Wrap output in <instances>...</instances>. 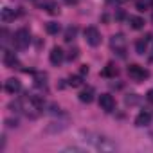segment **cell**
I'll use <instances>...</instances> for the list:
<instances>
[{"label":"cell","mask_w":153,"mask_h":153,"mask_svg":"<svg viewBox=\"0 0 153 153\" xmlns=\"http://www.w3.org/2000/svg\"><path fill=\"white\" fill-rule=\"evenodd\" d=\"M29 43H31V34H29V31H27V29H18V31L15 33V45H16V49L24 51V49L29 47Z\"/></svg>","instance_id":"6da1fadb"},{"label":"cell","mask_w":153,"mask_h":153,"mask_svg":"<svg viewBox=\"0 0 153 153\" xmlns=\"http://www.w3.org/2000/svg\"><path fill=\"white\" fill-rule=\"evenodd\" d=\"M130 25H131V29H142L144 27V18H140V16H130Z\"/></svg>","instance_id":"9a60e30c"},{"label":"cell","mask_w":153,"mask_h":153,"mask_svg":"<svg viewBox=\"0 0 153 153\" xmlns=\"http://www.w3.org/2000/svg\"><path fill=\"white\" fill-rule=\"evenodd\" d=\"M79 72H81V76H85V74H88V67H87V65H81V68H79Z\"/></svg>","instance_id":"7402d4cb"},{"label":"cell","mask_w":153,"mask_h":153,"mask_svg":"<svg viewBox=\"0 0 153 153\" xmlns=\"http://www.w3.org/2000/svg\"><path fill=\"white\" fill-rule=\"evenodd\" d=\"M146 99H148V101L153 105V88H151V90H148V94H146Z\"/></svg>","instance_id":"44dd1931"},{"label":"cell","mask_w":153,"mask_h":153,"mask_svg":"<svg viewBox=\"0 0 153 153\" xmlns=\"http://www.w3.org/2000/svg\"><path fill=\"white\" fill-rule=\"evenodd\" d=\"M45 31H47L49 34H58V33H59V24H58V22H49V24L45 25Z\"/></svg>","instance_id":"2e32d148"},{"label":"cell","mask_w":153,"mask_h":153,"mask_svg":"<svg viewBox=\"0 0 153 153\" xmlns=\"http://www.w3.org/2000/svg\"><path fill=\"white\" fill-rule=\"evenodd\" d=\"M68 85H70V87H74V88L81 87V85H83V79H81V76H72V78L68 79Z\"/></svg>","instance_id":"ac0fdd59"},{"label":"cell","mask_w":153,"mask_h":153,"mask_svg":"<svg viewBox=\"0 0 153 153\" xmlns=\"http://www.w3.org/2000/svg\"><path fill=\"white\" fill-rule=\"evenodd\" d=\"M146 7H148L146 2H142V0H139V2H137V9L139 11H146Z\"/></svg>","instance_id":"ffe728a7"},{"label":"cell","mask_w":153,"mask_h":153,"mask_svg":"<svg viewBox=\"0 0 153 153\" xmlns=\"http://www.w3.org/2000/svg\"><path fill=\"white\" fill-rule=\"evenodd\" d=\"M99 106H101V110H105V112H114V108H115V99H114V96H110V94H101V96H99Z\"/></svg>","instance_id":"277c9868"},{"label":"cell","mask_w":153,"mask_h":153,"mask_svg":"<svg viewBox=\"0 0 153 153\" xmlns=\"http://www.w3.org/2000/svg\"><path fill=\"white\" fill-rule=\"evenodd\" d=\"M79 101L81 103H92L94 101V88L92 87H87V88H83L81 92H79Z\"/></svg>","instance_id":"30bf717a"},{"label":"cell","mask_w":153,"mask_h":153,"mask_svg":"<svg viewBox=\"0 0 153 153\" xmlns=\"http://www.w3.org/2000/svg\"><path fill=\"white\" fill-rule=\"evenodd\" d=\"M124 36L123 34H115V36H112V47L115 49V51H119V54L121 56H124Z\"/></svg>","instance_id":"ba28073f"},{"label":"cell","mask_w":153,"mask_h":153,"mask_svg":"<svg viewBox=\"0 0 153 153\" xmlns=\"http://www.w3.org/2000/svg\"><path fill=\"white\" fill-rule=\"evenodd\" d=\"M78 56H79V49H76V47H74V49L70 51V54H68V59L72 61V59H76Z\"/></svg>","instance_id":"d6986e66"},{"label":"cell","mask_w":153,"mask_h":153,"mask_svg":"<svg viewBox=\"0 0 153 153\" xmlns=\"http://www.w3.org/2000/svg\"><path fill=\"white\" fill-rule=\"evenodd\" d=\"M151 117H153V114H151L149 110H142V112L135 117V126H139V128L148 126V124L151 123Z\"/></svg>","instance_id":"5b68a950"},{"label":"cell","mask_w":153,"mask_h":153,"mask_svg":"<svg viewBox=\"0 0 153 153\" xmlns=\"http://www.w3.org/2000/svg\"><path fill=\"white\" fill-rule=\"evenodd\" d=\"M85 40L90 47H97L101 43V33L96 27H87L85 29Z\"/></svg>","instance_id":"3957f363"},{"label":"cell","mask_w":153,"mask_h":153,"mask_svg":"<svg viewBox=\"0 0 153 153\" xmlns=\"http://www.w3.org/2000/svg\"><path fill=\"white\" fill-rule=\"evenodd\" d=\"M128 76L133 79V81H144L148 76H149V72L144 68V67H140V65H130L128 67Z\"/></svg>","instance_id":"7a4b0ae2"},{"label":"cell","mask_w":153,"mask_h":153,"mask_svg":"<svg viewBox=\"0 0 153 153\" xmlns=\"http://www.w3.org/2000/svg\"><path fill=\"white\" fill-rule=\"evenodd\" d=\"M151 6H153V0H151Z\"/></svg>","instance_id":"cb8c5ba5"},{"label":"cell","mask_w":153,"mask_h":153,"mask_svg":"<svg viewBox=\"0 0 153 153\" xmlns=\"http://www.w3.org/2000/svg\"><path fill=\"white\" fill-rule=\"evenodd\" d=\"M42 7L49 13V15H59V6L56 2H43Z\"/></svg>","instance_id":"4fadbf2b"},{"label":"cell","mask_w":153,"mask_h":153,"mask_svg":"<svg viewBox=\"0 0 153 153\" xmlns=\"http://www.w3.org/2000/svg\"><path fill=\"white\" fill-rule=\"evenodd\" d=\"M117 74H119V70H117V67H115L114 63H108V65L105 67V70H103V76H105V78H115Z\"/></svg>","instance_id":"5bb4252c"},{"label":"cell","mask_w":153,"mask_h":153,"mask_svg":"<svg viewBox=\"0 0 153 153\" xmlns=\"http://www.w3.org/2000/svg\"><path fill=\"white\" fill-rule=\"evenodd\" d=\"M149 38H151V36H149V34H146V36H142V38H139V40H137V43H135V51H137V54H144V52H146Z\"/></svg>","instance_id":"8fae6325"},{"label":"cell","mask_w":153,"mask_h":153,"mask_svg":"<svg viewBox=\"0 0 153 153\" xmlns=\"http://www.w3.org/2000/svg\"><path fill=\"white\" fill-rule=\"evenodd\" d=\"M15 18H16V13H15V9L4 7V9H2V13H0V20H2L4 24H9V22H13Z\"/></svg>","instance_id":"7c38bea8"},{"label":"cell","mask_w":153,"mask_h":153,"mask_svg":"<svg viewBox=\"0 0 153 153\" xmlns=\"http://www.w3.org/2000/svg\"><path fill=\"white\" fill-rule=\"evenodd\" d=\"M4 88H6V92H7V94H16V92H20V90H22V83H20L16 78H9V79L6 81Z\"/></svg>","instance_id":"52a82bcc"},{"label":"cell","mask_w":153,"mask_h":153,"mask_svg":"<svg viewBox=\"0 0 153 153\" xmlns=\"http://www.w3.org/2000/svg\"><path fill=\"white\" fill-rule=\"evenodd\" d=\"M76 34H78V27H68L65 31V42H72L76 38Z\"/></svg>","instance_id":"e0dca14e"},{"label":"cell","mask_w":153,"mask_h":153,"mask_svg":"<svg viewBox=\"0 0 153 153\" xmlns=\"http://www.w3.org/2000/svg\"><path fill=\"white\" fill-rule=\"evenodd\" d=\"M121 18H124V13H123V11L117 13V20H121Z\"/></svg>","instance_id":"603a6c76"},{"label":"cell","mask_w":153,"mask_h":153,"mask_svg":"<svg viewBox=\"0 0 153 153\" xmlns=\"http://www.w3.org/2000/svg\"><path fill=\"white\" fill-rule=\"evenodd\" d=\"M4 65L9 67V68L18 65V58H16V54L13 51H4Z\"/></svg>","instance_id":"9c48e42d"},{"label":"cell","mask_w":153,"mask_h":153,"mask_svg":"<svg viewBox=\"0 0 153 153\" xmlns=\"http://www.w3.org/2000/svg\"><path fill=\"white\" fill-rule=\"evenodd\" d=\"M49 59H51L52 65H59V63L65 59L63 49H61V47H52V51H51V54H49Z\"/></svg>","instance_id":"8992f818"}]
</instances>
